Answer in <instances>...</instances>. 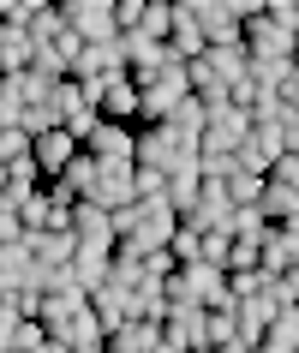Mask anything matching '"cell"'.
<instances>
[{
  "label": "cell",
  "instance_id": "6da1fadb",
  "mask_svg": "<svg viewBox=\"0 0 299 353\" xmlns=\"http://www.w3.org/2000/svg\"><path fill=\"white\" fill-rule=\"evenodd\" d=\"M180 162H198V144H192V138H180L174 126H138V168L174 174Z\"/></svg>",
  "mask_w": 299,
  "mask_h": 353
},
{
  "label": "cell",
  "instance_id": "7a4b0ae2",
  "mask_svg": "<svg viewBox=\"0 0 299 353\" xmlns=\"http://www.w3.org/2000/svg\"><path fill=\"white\" fill-rule=\"evenodd\" d=\"M138 90H144V114H138V126H168V114L192 96V78H186V66H168V72H156L150 84H138Z\"/></svg>",
  "mask_w": 299,
  "mask_h": 353
},
{
  "label": "cell",
  "instance_id": "3957f363",
  "mask_svg": "<svg viewBox=\"0 0 299 353\" xmlns=\"http://www.w3.org/2000/svg\"><path fill=\"white\" fill-rule=\"evenodd\" d=\"M66 24H72L84 48L120 42V19H114V0H66Z\"/></svg>",
  "mask_w": 299,
  "mask_h": 353
},
{
  "label": "cell",
  "instance_id": "277c9868",
  "mask_svg": "<svg viewBox=\"0 0 299 353\" xmlns=\"http://www.w3.org/2000/svg\"><path fill=\"white\" fill-rule=\"evenodd\" d=\"M192 19L209 37V48H245V24L234 12V0H192Z\"/></svg>",
  "mask_w": 299,
  "mask_h": 353
},
{
  "label": "cell",
  "instance_id": "5b68a950",
  "mask_svg": "<svg viewBox=\"0 0 299 353\" xmlns=\"http://www.w3.org/2000/svg\"><path fill=\"white\" fill-rule=\"evenodd\" d=\"M84 150H90L102 168H138V126H114V120H102Z\"/></svg>",
  "mask_w": 299,
  "mask_h": 353
},
{
  "label": "cell",
  "instance_id": "8992f818",
  "mask_svg": "<svg viewBox=\"0 0 299 353\" xmlns=\"http://www.w3.org/2000/svg\"><path fill=\"white\" fill-rule=\"evenodd\" d=\"M162 335H168V347H180V353H204L209 347V312L204 305H174L168 323H162Z\"/></svg>",
  "mask_w": 299,
  "mask_h": 353
},
{
  "label": "cell",
  "instance_id": "52a82bcc",
  "mask_svg": "<svg viewBox=\"0 0 299 353\" xmlns=\"http://www.w3.org/2000/svg\"><path fill=\"white\" fill-rule=\"evenodd\" d=\"M30 156H37L42 180H60V174H66V168L84 156V144H78L66 126H54V132H42V138H37V150H30Z\"/></svg>",
  "mask_w": 299,
  "mask_h": 353
},
{
  "label": "cell",
  "instance_id": "ba28073f",
  "mask_svg": "<svg viewBox=\"0 0 299 353\" xmlns=\"http://www.w3.org/2000/svg\"><path fill=\"white\" fill-rule=\"evenodd\" d=\"M72 234H78V252H114V245H120L114 216L102 204H78L72 210Z\"/></svg>",
  "mask_w": 299,
  "mask_h": 353
},
{
  "label": "cell",
  "instance_id": "9c48e42d",
  "mask_svg": "<svg viewBox=\"0 0 299 353\" xmlns=\"http://www.w3.org/2000/svg\"><path fill=\"white\" fill-rule=\"evenodd\" d=\"M138 114H144V90H138V78H132V72L108 78V90H102V120H114V126H138Z\"/></svg>",
  "mask_w": 299,
  "mask_h": 353
},
{
  "label": "cell",
  "instance_id": "30bf717a",
  "mask_svg": "<svg viewBox=\"0 0 299 353\" xmlns=\"http://www.w3.org/2000/svg\"><path fill=\"white\" fill-rule=\"evenodd\" d=\"M299 270V222H281L263 234V276H293Z\"/></svg>",
  "mask_w": 299,
  "mask_h": 353
},
{
  "label": "cell",
  "instance_id": "8fae6325",
  "mask_svg": "<svg viewBox=\"0 0 299 353\" xmlns=\"http://www.w3.org/2000/svg\"><path fill=\"white\" fill-rule=\"evenodd\" d=\"M245 54H251V60H293L299 42L287 37V30H276L269 19H251V24H245Z\"/></svg>",
  "mask_w": 299,
  "mask_h": 353
},
{
  "label": "cell",
  "instance_id": "7c38bea8",
  "mask_svg": "<svg viewBox=\"0 0 299 353\" xmlns=\"http://www.w3.org/2000/svg\"><path fill=\"white\" fill-rule=\"evenodd\" d=\"M84 204H102L114 216V210L138 204V168H102V180H96V198H84Z\"/></svg>",
  "mask_w": 299,
  "mask_h": 353
},
{
  "label": "cell",
  "instance_id": "4fadbf2b",
  "mask_svg": "<svg viewBox=\"0 0 299 353\" xmlns=\"http://www.w3.org/2000/svg\"><path fill=\"white\" fill-rule=\"evenodd\" d=\"M24 245H30L37 270H72L78 258V234H24Z\"/></svg>",
  "mask_w": 299,
  "mask_h": 353
},
{
  "label": "cell",
  "instance_id": "5bb4252c",
  "mask_svg": "<svg viewBox=\"0 0 299 353\" xmlns=\"http://www.w3.org/2000/svg\"><path fill=\"white\" fill-rule=\"evenodd\" d=\"M198 198H204V168H198V162H180V168L168 174V204H174V216L186 222Z\"/></svg>",
  "mask_w": 299,
  "mask_h": 353
},
{
  "label": "cell",
  "instance_id": "9a60e30c",
  "mask_svg": "<svg viewBox=\"0 0 299 353\" xmlns=\"http://www.w3.org/2000/svg\"><path fill=\"white\" fill-rule=\"evenodd\" d=\"M90 312H96V323H102V330H108V341H114V335L132 323L126 288H114V281H108V288H96V294H90Z\"/></svg>",
  "mask_w": 299,
  "mask_h": 353
},
{
  "label": "cell",
  "instance_id": "2e32d148",
  "mask_svg": "<svg viewBox=\"0 0 299 353\" xmlns=\"http://www.w3.org/2000/svg\"><path fill=\"white\" fill-rule=\"evenodd\" d=\"M126 305H132V323H168V312H174L162 281H138L126 294Z\"/></svg>",
  "mask_w": 299,
  "mask_h": 353
},
{
  "label": "cell",
  "instance_id": "e0dca14e",
  "mask_svg": "<svg viewBox=\"0 0 299 353\" xmlns=\"http://www.w3.org/2000/svg\"><path fill=\"white\" fill-rule=\"evenodd\" d=\"M37 281V258H30V245H0V288L6 294H19V288H30Z\"/></svg>",
  "mask_w": 299,
  "mask_h": 353
},
{
  "label": "cell",
  "instance_id": "ac0fdd59",
  "mask_svg": "<svg viewBox=\"0 0 299 353\" xmlns=\"http://www.w3.org/2000/svg\"><path fill=\"white\" fill-rule=\"evenodd\" d=\"M258 210L269 216V228L299 222V192H293V186H281V180H269V186H263V198H258Z\"/></svg>",
  "mask_w": 299,
  "mask_h": 353
},
{
  "label": "cell",
  "instance_id": "d6986e66",
  "mask_svg": "<svg viewBox=\"0 0 299 353\" xmlns=\"http://www.w3.org/2000/svg\"><path fill=\"white\" fill-rule=\"evenodd\" d=\"M78 312H90V294H48V299H42V323H48V335H60Z\"/></svg>",
  "mask_w": 299,
  "mask_h": 353
},
{
  "label": "cell",
  "instance_id": "ffe728a7",
  "mask_svg": "<svg viewBox=\"0 0 299 353\" xmlns=\"http://www.w3.org/2000/svg\"><path fill=\"white\" fill-rule=\"evenodd\" d=\"M168 126L180 132V138H192V144H198V138L209 132V102H204V96H186V102L168 114Z\"/></svg>",
  "mask_w": 299,
  "mask_h": 353
},
{
  "label": "cell",
  "instance_id": "44dd1931",
  "mask_svg": "<svg viewBox=\"0 0 299 353\" xmlns=\"http://www.w3.org/2000/svg\"><path fill=\"white\" fill-rule=\"evenodd\" d=\"M72 276H78V288H84V294L108 288V276H114V252H78V258H72Z\"/></svg>",
  "mask_w": 299,
  "mask_h": 353
},
{
  "label": "cell",
  "instance_id": "7402d4cb",
  "mask_svg": "<svg viewBox=\"0 0 299 353\" xmlns=\"http://www.w3.org/2000/svg\"><path fill=\"white\" fill-rule=\"evenodd\" d=\"M258 353H299V305L276 312V323H269V335H263Z\"/></svg>",
  "mask_w": 299,
  "mask_h": 353
},
{
  "label": "cell",
  "instance_id": "603a6c76",
  "mask_svg": "<svg viewBox=\"0 0 299 353\" xmlns=\"http://www.w3.org/2000/svg\"><path fill=\"white\" fill-rule=\"evenodd\" d=\"M96 180H102V162H96L90 150H84V156H78V162L66 168V174H60V186L72 192L78 204H84V198H96Z\"/></svg>",
  "mask_w": 299,
  "mask_h": 353
},
{
  "label": "cell",
  "instance_id": "cb8c5ba5",
  "mask_svg": "<svg viewBox=\"0 0 299 353\" xmlns=\"http://www.w3.org/2000/svg\"><path fill=\"white\" fill-rule=\"evenodd\" d=\"M209 72H216V78H222V84H227V90H234V84H240V78L245 72H251V54H245V48H209Z\"/></svg>",
  "mask_w": 299,
  "mask_h": 353
},
{
  "label": "cell",
  "instance_id": "d4e9b609",
  "mask_svg": "<svg viewBox=\"0 0 299 353\" xmlns=\"http://www.w3.org/2000/svg\"><path fill=\"white\" fill-rule=\"evenodd\" d=\"M138 37H150V42H168L174 37V0H144V24H138Z\"/></svg>",
  "mask_w": 299,
  "mask_h": 353
},
{
  "label": "cell",
  "instance_id": "484cf974",
  "mask_svg": "<svg viewBox=\"0 0 299 353\" xmlns=\"http://www.w3.org/2000/svg\"><path fill=\"white\" fill-rule=\"evenodd\" d=\"M24 108H30V96H24V72L19 78H0V126H19Z\"/></svg>",
  "mask_w": 299,
  "mask_h": 353
},
{
  "label": "cell",
  "instance_id": "4316f807",
  "mask_svg": "<svg viewBox=\"0 0 299 353\" xmlns=\"http://www.w3.org/2000/svg\"><path fill=\"white\" fill-rule=\"evenodd\" d=\"M114 341H120V347H132V353H162V341H168V335H162V323H126Z\"/></svg>",
  "mask_w": 299,
  "mask_h": 353
},
{
  "label": "cell",
  "instance_id": "83f0119b",
  "mask_svg": "<svg viewBox=\"0 0 299 353\" xmlns=\"http://www.w3.org/2000/svg\"><path fill=\"white\" fill-rule=\"evenodd\" d=\"M30 150H37V138L24 126H0V162L12 168V162H30Z\"/></svg>",
  "mask_w": 299,
  "mask_h": 353
},
{
  "label": "cell",
  "instance_id": "f1b7e54d",
  "mask_svg": "<svg viewBox=\"0 0 299 353\" xmlns=\"http://www.w3.org/2000/svg\"><path fill=\"white\" fill-rule=\"evenodd\" d=\"M227 234H234V240H263V234H269V216H263L258 204H245V210H234Z\"/></svg>",
  "mask_w": 299,
  "mask_h": 353
},
{
  "label": "cell",
  "instance_id": "f546056e",
  "mask_svg": "<svg viewBox=\"0 0 299 353\" xmlns=\"http://www.w3.org/2000/svg\"><path fill=\"white\" fill-rule=\"evenodd\" d=\"M37 12H42V0H0V24L6 30H30Z\"/></svg>",
  "mask_w": 299,
  "mask_h": 353
},
{
  "label": "cell",
  "instance_id": "4dcf8cb0",
  "mask_svg": "<svg viewBox=\"0 0 299 353\" xmlns=\"http://www.w3.org/2000/svg\"><path fill=\"white\" fill-rule=\"evenodd\" d=\"M222 347H240V323H234V312H209V353Z\"/></svg>",
  "mask_w": 299,
  "mask_h": 353
},
{
  "label": "cell",
  "instance_id": "1f68e13d",
  "mask_svg": "<svg viewBox=\"0 0 299 353\" xmlns=\"http://www.w3.org/2000/svg\"><path fill=\"white\" fill-rule=\"evenodd\" d=\"M263 186H269V180H258V174H234V180H227V198H234V210L258 204V198H263Z\"/></svg>",
  "mask_w": 299,
  "mask_h": 353
},
{
  "label": "cell",
  "instance_id": "d6a6232c",
  "mask_svg": "<svg viewBox=\"0 0 299 353\" xmlns=\"http://www.w3.org/2000/svg\"><path fill=\"white\" fill-rule=\"evenodd\" d=\"M263 19H269L276 30H287V37L299 42V0H269V6H263Z\"/></svg>",
  "mask_w": 299,
  "mask_h": 353
},
{
  "label": "cell",
  "instance_id": "836d02e7",
  "mask_svg": "<svg viewBox=\"0 0 299 353\" xmlns=\"http://www.w3.org/2000/svg\"><path fill=\"white\" fill-rule=\"evenodd\" d=\"M30 138H42V132H54L60 126V114H54V102H37V108H24V120H19Z\"/></svg>",
  "mask_w": 299,
  "mask_h": 353
},
{
  "label": "cell",
  "instance_id": "e575fe53",
  "mask_svg": "<svg viewBox=\"0 0 299 353\" xmlns=\"http://www.w3.org/2000/svg\"><path fill=\"white\" fill-rule=\"evenodd\" d=\"M156 198H168V174L162 168H138V204H156Z\"/></svg>",
  "mask_w": 299,
  "mask_h": 353
},
{
  "label": "cell",
  "instance_id": "d590c367",
  "mask_svg": "<svg viewBox=\"0 0 299 353\" xmlns=\"http://www.w3.org/2000/svg\"><path fill=\"white\" fill-rule=\"evenodd\" d=\"M227 252H234V234H204V258L198 263H222L227 270Z\"/></svg>",
  "mask_w": 299,
  "mask_h": 353
},
{
  "label": "cell",
  "instance_id": "8d00e7d4",
  "mask_svg": "<svg viewBox=\"0 0 299 353\" xmlns=\"http://www.w3.org/2000/svg\"><path fill=\"white\" fill-rule=\"evenodd\" d=\"M24 240V222H19V210H6L0 204V245H19Z\"/></svg>",
  "mask_w": 299,
  "mask_h": 353
},
{
  "label": "cell",
  "instance_id": "74e56055",
  "mask_svg": "<svg viewBox=\"0 0 299 353\" xmlns=\"http://www.w3.org/2000/svg\"><path fill=\"white\" fill-rule=\"evenodd\" d=\"M269 180H281V186H293V192H299V156H281Z\"/></svg>",
  "mask_w": 299,
  "mask_h": 353
},
{
  "label": "cell",
  "instance_id": "f35d334b",
  "mask_svg": "<svg viewBox=\"0 0 299 353\" xmlns=\"http://www.w3.org/2000/svg\"><path fill=\"white\" fill-rule=\"evenodd\" d=\"M114 234H120V240H126V234H138V204L114 210Z\"/></svg>",
  "mask_w": 299,
  "mask_h": 353
},
{
  "label": "cell",
  "instance_id": "ab89813d",
  "mask_svg": "<svg viewBox=\"0 0 299 353\" xmlns=\"http://www.w3.org/2000/svg\"><path fill=\"white\" fill-rule=\"evenodd\" d=\"M281 138H287V156H299V120H287V126H281Z\"/></svg>",
  "mask_w": 299,
  "mask_h": 353
},
{
  "label": "cell",
  "instance_id": "60d3db41",
  "mask_svg": "<svg viewBox=\"0 0 299 353\" xmlns=\"http://www.w3.org/2000/svg\"><path fill=\"white\" fill-rule=\"evenodd\" d=\"M0 198H6V162H0Z\"/></svg>",
  "mask_w": 299,
  "mask_h": 353
},
{
  "label": "cell",
  "instance_id": "b9f144b4",
  "mask_svg": "<svg viewBox=\"0 0 299 353\" xmlns=\"http://www.w3.org/2000/svg\"><path fill=\"white\" fill-rule=\"evenodd\" d=\"M293 72H299V54H293Z\"/></svg>",
  "mask_w": 299,
  "mask_h": 353
},
{
  "label": "cell",
  "instance_id": "7bdbcfd3",
  "mask_svg": "<svg viewBox=\"0 0 299 353\" xmlns=\"http://www.w3.org/2000/svg\"><path fill=\"white\" fill-rule=\"evenodd\" d=\"M66 353H72V347H66Z\"/></svg>",
  "mask_w": 299,
  "mask_h": 353
}]
</instances>
